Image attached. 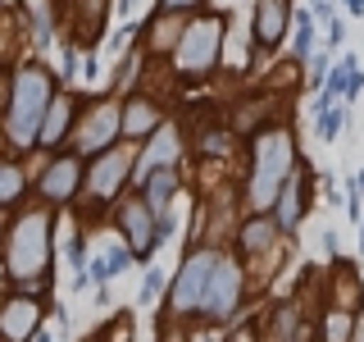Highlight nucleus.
Wrapping results in <instances>:
<instances>
[{"mask_svg":"<svg viewBox=\"0 0 364 342\" xmlns=\"http://www.w3.org/2000/svg\"><path fill=\"white\" fill-rule=\"evenodd\" d=\"M55 91H60V78L41 60H18L9 68L5 100H0V146L9 155L37 151V133H41V119L50 110Z\"/></svg>","mask_w":364,"mask_h":342,"instance_id":"1","label":"nucleus"},{"mask_svg":"<svg viewBox=\"0 0 364 342\" xmlns=\"http://www.w3.org/2000/svg\"><path fill=\"white\" fill-rule=\"evenodd\" d=\"M5 279L9 288H37L50 279V260H55V214L37 201H23L5 224Z\"/></svg>","mask_w":364,"mask_h":342,"instance_id":"2","label":"nucleus"},{"mask_svg":"<svg viewBox=\"0 0 364 342\" xmlns=\"http://www.w3.org/2000/svg\"><path fill=\"white\" fill-rule=\"evenodd\" d=\"M250 174L242 182V201L250 214H269L278 187L287 182V174L301 165V151H296V128L291 119H269L264 128L250 133Z\"/></svg>","mask_w":364,"mask_h":342,"instance_id":"3","label":"nucleus"},{"mask_svg":"<svg viewBox=\"0 0 364 342\" xmlns=\"http://www.w3.org/2000/svg\"><path fill=\"white\" fill-rule=\"evenodd\" d=\"M223 41H228L223 9H205L196 19H182V32L173 41V78L178 83H205L223 64Z\"/></svg>","mask_w":364,"mask_h":342,"instance_id":"4","label":"nucleus"},{"mask_svg":"<svg viewBox=\"0 0 364 342\" xmlns=\"http://www.w3.org/2000/svg\"><path fill=\"white\" fill-rule=\"evenodd\" d=\"M132 165H136V146H128V142H119L114 151L87 160L82 197H77V214H82V224L100 219L109 205L123 201V192H128V182H132Z\"/></svg>","mask_w":364,"mask_h":342,"instance_id":"5","label":"nucleus"},{"mask_svg":"<svg viewBox=\"0 0 364 342\" xmlns=\"http://www.w3.org/2000/svg\"><path fill=\"white\" fill-rule=\"evenodd\" d=\"M219 251L223 247H210V242H191L187 256H182L178 274L168 279V301H164V315H159V324H168V319H196L200 315V301H205V288H210V274L219 265Z\"/></svg>","mask_w":364,"mask_h":342,"instance_id":"6","label":"nucleus"},{"mask_svg":"<svg viewBox=\"0 0 364 342\" xmlns=\"http://www.w3.org/2000/svg\"><path fill=\"white\" fill-rule=\"evenodd\" d=\"M123 142V100L119 96H87L82 114H77V128L68 137L64 151H73L77 160H96L114 151V146Z\"/></svg>","mask_w":364,"mask_h":342,"instance_id":"7","label":"nucleus"},{"mask_svg":"<svg viewBox=\"0 0 364 342\" xmlns=\"http://www.w3.org/2000/svg\"><path fill=\"white\" fill-rule=\"evenodd\" d=\"M242 306H246V269H242V260H237L232 251H219V265L210 274V288H205V301H200L196 319L223 328V324H232V319L242 315Z\"/></svg>","mask_w":364,"mask_h":342,"instance_id":"8","label":"nucleus"},{"mask_svg":"<svg viewBox=\"0 0 364 342\" xmlns=\"http://www.w3.org/2000/svg\"><path fill=\"white\" fill-rule=\"evenodd\" d=\"M82 174H87V160H77L73 151H55L46 155L41 174L32 178V197L46 210H68L82 197Z\"/></svg>","mask_w":364,"mask_h":342,"instance_id":"9","label":"nucleus"},{"mask_svg":"<svg viewBox=\"0 0 364 342\" xmlns=\"http://www.w3.org/2000/svg\"><path fill=\"white\" fill-rule=\"evenodd\" d=\"M114 228H119V242L132 251V265H151V256L159 251V242H155V214L146 210V201L136 197V192L114 205Z\"/></svg>","mask_w":364,"mask_h":342,"instance_id":"10","label":"nucleus"},{"mask_svg":"<svg viewBox=\"0 0 364 342\" xmlns=\"http://www.w3.org/2000/svg\"><path fill=\"white\" fill-rule=\"evenodd\" d=\"M50 306L41 301V292L9 288L0 292V342H32L41 333V319Z\"/></svg>","mask_w":364,"mask_h":342,"instance_id":"11","label":"nucleus"},{"mask_svg":"<svg viewBox=\"0 0 364 342\" xmlns=\"http://www.w3.org/2000/svg\"><path fill=\"white\" fill-rule=\"evenodd\" d=\"M310 201H314V169L301 160V165L287 174V182L278 187V197H273V210H269L282 237H291L296 228H301L305 210H310Z\"/></svg>","mask_w":364,"mask_h":342,"instance_id":"12","label":"nucleus"},{"mask_svg":"<svg viewBox=\"0 0 364 342\" xmlns=\"http://www.w3.org/2000/svg\"><path fill=\"white\" fill-rule=\"evenodd\" d=\"M82 105H87V96H77V91H68V87L55 91L50 110H46V119H41V133H37V151H46V155L64 151L68 137H73V128H77Z\"/></svg>","mask_w":364,"mask_h":342,"instance_id":"13","label":"nucleus"},{"mask_svg":"<svg viewBox=\"0 0 364 342\" xmlns=\"http://www.w3.org/2000/svg\"><path fill=\"white\" fill-rule=\"evenodd\" d=\"M291 19H296L291 0H255L250 5V51H264V55L278 51L291 32Z\"/></svg>","mask_w":364,"mask_h":342,"instance_id":"14","label":"nucleus"},{"mask_svg":"<svg viewBox=\"0 0 364 342\" xmlns=\"http://www.w3.org/2000/svg\"><path fill=\"white\" fill-rule=\"evenodd\" d=\"M119 100H123V142L128 146H141L146 137H155L168 123V105L151 91H128Z\"/></svg>","mask_w":364,"mask_h":342,"instance_id":"15","label":"nucleus"},{"mask_svg":"<svg viewBox=\"0 0 364 342\" xmlns=\"http://www.w3.org/2000/svg\"><path fill=\"white\" fill-rule=\"evenodd\" d=\"M182 151H187V146H182V128H178L173 119H168V123H164V128H159L155 137H146V142L136 146V165H132V187H136V182H141L146 174H155V169H178Z\"/></svg>","mask_w":364,"mask_h":342,"instance_id":"16","label":"nucleus"},{"mask_svg":"<svg viewBox=\"0 0 364 342\" xmlns=\"http://www.w3.org/2000/svg\"><path fill=\"white\" fill-rule=\"evenodd\" d=\"M55 19L68 23V41L73 46H96L105 37V19H109V0H64L55 9Z\"/></svg>","mask_w":364,"mask_h":342,"instance_id":"17","label":"nucleus"},{"mask_svg":"<svg viewBox=\"0 0 364 342\" xmlns=\"http://www.w3.org/2000/svg\"><path fill=\"white\" fill-rule=\"evenodd\" d=\"M259 342H318V338H314V324L305 319V311L287 296V301L269 306V319H264Z\"/></svg>","mask_w":364,"mask_h":342,"instance_id":"18","label":"nucleus"},{"mask_svg":"<svg viewBox=\"0 0 364 342\" xmlns=\"http://www.w3.org/2000/svg\"><path fill=\"white\" fill-rule=\"evenodd\" d=\"M278 224H273V214H246L242 224H237V251H242L246 260H264L273 256V247H278Z\"/></svg>","mask_w":364,"mask_h":342,"instance_id":"19","label":"nucleus"},{"mask_svg":"<svg viewBox=\"0 0 364 342\" xmlns=\"http://www.w3.org/2000/svg\"><path fill=\"white\" fill-rule=\"evenodd\" d=\"M178 187H182V169H155V174H146L136 182V197L146 201V210H151L155 219H164L178 201Z\"/></svg>","mask_w":364,"mask_h":342,"instance_id":"20","label":"nucleus"},{"mask_svg":"<svg viewBox=\"0 0 364 342\" xmlns=\"http://www.w3.org/2000/svg\"><path fill=\"white\" fill-rule=\"evenodd\" d=\"M32 197V174L18 155L0 151V210H18Z\"/></svg>","mask_w":364,"mask_h":342,"instance_id":"21","label":"nucleus"},{"mask_svg":"<svg viewBox=\"0 0 364 342\" xmlns=\"http://www.w3.org/2000/svg\"><path fill=\"white\" fill-rule=\"evenodd\" d=\"M355 333V311H341V306H328L318 311V324H314V338L318 342H350Z\"/></svg>","mask_w":364,"mask_h":342,"instance_id":"22","label":"nucleus"},{"mask_svg":"<svg viewBox=\"0 0 364 342\" xmlns=\"http://www.w3.org/2000/svg\"><path fill=\"white\" fill-rule=\"evenodd\" d=\"M318 46L323 41H318V32H314L310 9H296V19H291V64H310Z\"/></svg>","mask_w":364,"mask_h":342,"instance_id":"23","label":"nucleus"},{"mask_svg":"<svg viewBox=\"0 0 364 342\" xmlns=\"http://www.w3.org/2000/svg\"><path fill=\"white\" fill-rule=\"evenodd\" d=\"M191 151H196L200 160H205V155H210V160H228V155L237 151V133H232V128H214V123H210V128L196 133Z\"/></svg>","mask_w":364,"mask_h":342,"instance_id":"24","label":"nucleus"},{"mask_svg":"<svg viewBox=\"0 0 364 342\" xmlns=\"http://www.w3.org/2000/svg\"><path fill=\"white\" fill-rule=\"evenodd\" d=\"M341 128H350V105H341V100L314 114V137H318V142H333Z\"/></svg>","mask_w":364,"mask_h":342,"instance_id":"25","label":"nucleus"},{"mask_svg":"<svg viewBox=\"0 0 364 342\" xmlns=\"http://www.w3.org/2000/svg\"><path fill=\"white\" fill-rule=\"evenodd\" d=\"M136 73H141V51H132V55H123V64H119V73L109 78V96H128V87L136 91Z\"/></svg>","mask_w":364,"mask_h":342,"instance_id":"26","label":"nucleus"},{"mask_svg":"<svg viewBox=\"0 0 364 342\" xmlns=\"http://www.w3.org/2000/svg\"><path fill=\"white\" fill-rule=\"evenodd\" d=\"M132 333H136V328H132V311H119L91 342H132Z\"/></svg>","mask_w":364,"mask_h":342,"instance_id":"27","label":"nucleus"},{"mask_svg":"<svg viewBox=\"0 0 364 342\" xmlns=\"http://www.w3.org/2000/svg\"><path fill=\"white\" fill-rule=\"evenodd\" d=\"M87 260H91V251H87V233L64 237V265L73 269V274H82V269H87Z\"/></svg>","mask_w":364,"mask_h":342,"instance_id":"28","label":"nucleus"},{"mask_svg":"<svg viewBox=\"0 0 364 342\" xmlns=\"http://www.w3.org/2000/svg\"><path fill=\"white\" fill-rule=\"evenodd\" d=\"M205 5H210V0H159L155 14H164V19H196Z\"/></svg>","mask_w":364,"mask_h":342,"instance_id":"29","label":"nucleus"},{"mask_svg":"<svg viewBox=\"0 0 364 342\" xmlns=\"http://www.w3.org/2000/svg\"><path fill=\"white\" fill-rule=\"evenodd\" d=\"M168 288V279H164V269L159 265H146V279H141V296H136V301L141 306H155L159 301V292Z\"/></svg>","mask_w":364,"mask_h":342,"instance_id":"30","label":"nucleus"},{"mask_svg":"<svg viewBox=\"0 0 364 342\" xmlns=\"http://www.w3.org/2000/svg\"><path fill=\"white\" fill-rule=\"evenodd\" d=\"M328 68H333V55L318 46L314 51V60H310V73H305V87L310 91H323V83H328Z\"/></svg>","mask_w":364,"mask_h":342,"instance_id":"31","label":"nucleus"},{"mask_svg":"<svg viewBox=\"0 0 364 342\" xmlns=\"http://www.w3.org/2000/svg\"><path fill=\"white\" fill-rule=\"evenodd\" d=\"M77 73H82V55H77V46H73V41H64V55H60V87H64V83H73Z\"/></svg>","mask_w":364,"mask_h":342,"instance_id":"32","label":"nucleus"},{"mask_svg":"<svg viewBox=\"0 0 364 342\" xmlns=\"http://www.w3.org/2000/svg\"><path fill=\"white\" fill-rule=\"evenodd\" d=\"M100 256H105V260H109V279H119V274H123V269H132V251H128V247H123V242H114L109 251H100Z\"/></svg>","mask_w":364,"mask_h":342,"instance_id":"33","label":"nucleus"},{"mask_svg":"<svg viewBox=\"0 0 364 342\" xmlns=\"http://www.w3.org/2000/svg\"><path fill=\"white\" fill-rule=\"evenodd\" d=\"M323 28H328V41H323V51H328V55H333V51H337V46H341V41H346V23H341V19H328V23H323Z\"/></svg>","mask_w":364,"mask_h":342,"instance_id":"34","label":"nucleus"},{"mask_svg":"<svg viewBox=\"0 0 364 342\" xmlns=\"http://www.w3.org/2000/svg\"><path fill=\"white\" fill-rule=\"evenodd\" d=\"M310 19H314V23L337 19V0H310Z\"/></svg>","mask_w":364,"mask_h":342,"instance_id":"35","label":"nucleus"},{"mask_svg":"<svg viewBox=\"0 0 364 342\" xmlns=\"http://www.w3.org/2000/svg\"><path fill=\"white\" fill-rule=\"evenodd\" d=\"M318 182H323V201H333V205H341V192H337V182H333V174H318Z\"/></svg>","mask_w":364,"mask_h":342,"instance_id":"36","label":"nucleus"},{"mask_svg":"<svg viewBox=\"0 0 364 342\" xmlns=\"http://www.w3.org/2000/svg\"><path fill=\"white\" fill-rule=\"evenodd\" d=\"M100 78V64H96V55H87L82 60V83H96Z\"/></svg>","mask_w":364,"mask_h":342,"instance_id":"37","label":"nucleus"},{"mask_svg":"<svg viewBox=\"0 0 364 342\" xmlns=\"http://www.w3.org/2000/svg\"><path fill=\"white\" fill-rule=\"evenodd\" d=\"M337 5H341V9H346V14H350V19H364V0H337Z\"/></svg>","mask_w":364,"mask_h":342,"instance_id":"38","label":"nucleus"},{"mask_svg":"<svg viewBox=\"0 0 364 342\" xmlns=\"http://www.w3.org/2000/svg\"><path fill=\"white\" fill-rule=\"evenodd\" d=\"M323 251H328V256L337 260V233H333V228H328V233H323Z\"/></svg>","mask_w":364,"mask_h":342,"instance_id":"39","label":"nucleus"},{"mask_svg":"<svg viewBox=\"0 0 364 342\" xmlns=\"http://www.w3.org/2000/svg\"><path fill=\"white\" fill-rule=\"evenodd\" d=\"M91 288V279H87V269L82 274H73V292H87Z\"/></svg>","mask_w":364,"mask_h":342,"instance_id":"40","label":"nucleus"},{"mask_svg":"<svg viewBox=\"0 0 364 342\" xmlns=\"http://www.w3.org/2000/svg\"><path fill=\"white\" fill-rule=\"evenodd\" d=\"M355 192L364 197V169H355Z\"/></svg>","mask_w":364,"mask_h":342,"instance_id":"41","label":"nucleus"},{"mask_svg":"<svg viewBox=\"0 0 364 342\" xmlns=\"http://www.w3.org/2000/svg\"><path fill=\"white\" fill-rule=\"evenodd\" d=\"M119 9H123V14H132V9H136V0H119Z\"/></svg>","mask_w":364,"mask_h":342,"instance_id":"42","label":"nucleus"},{"mask_svg":"<svg viewBox=\"0 0 364 342\" xmlns=\"http://www.w3.org/2000/svg\"><path fill=\"white\" fill-rule=\"evenodd\" d=\"M32 342H50V333H46V328H41V333H37V338H32Z\"/></svg>","mask_w":364,"mask_h":342,"instance_id":"43","label":"nucleus"},{"mask_svg":"<svg viewBox=\"0 0 364 342\" xmlns=\"http://www.w3.org/2000/svg\"><path fill=\"white\" fill-rule=\"evenodd\" d=\"M360 256H364V219H360Z\"/></svg>","mask_w":364,"mask_h":342,"instance_id":"44","label":"nucleus"},{"mask_svg":"<svg viewBox=\"0 0 364 342\" xmlns=\"http://www.w3.org/2000/svg\"><path fill=\"white\" fill-rule=\"evenodd\" d=\"M5 224H9V219H0V247H5Z\"/></svg>","mask_w":364,"mask_h":342,"instance_id":"45","label":"nucleus"},{"mask_svg":"<svg viewBox=\"0 0 364 342\" xmlns=\"http://www.w3.org/2000/svg\"><path fill=\"white\" fill-rule=\"evenodd\" d=\"M0 5H5V0H0Z\"/></svg>","mask_w":364,"mask_h":342,"instance_id":"46","label":"nucleus"},{"mask_svg":"<svg viewBox=\"0 0 364 342\" xmlns=\"http://www.w3.org/2000/svg\"><path fill=\"white\" fill-rule=\"evenodd\" d=\"M60 342H64V338H60Z\"/></svg>","mask_w":364,"mask_h":342,"instance_id":"47","label":"nucleus"}]
</instances>
